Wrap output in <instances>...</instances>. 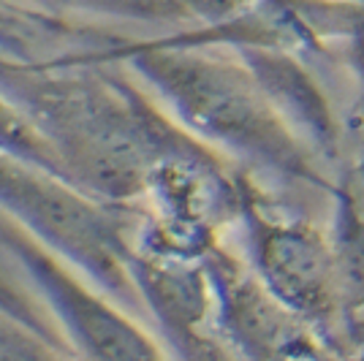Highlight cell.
<instances>
[{
	"mask_svg": "<svg viewBox=\"0 0 364 361\" xmlns=\"http://www.w3.org/2000/svg\"><path fill=\"white\" fill-rule=\"evenodd\" d=\"M264 258H269L267 264L272 269L274 283L302 307L323 310L334 286L340 288V258L321 239V234L310 228H277Z\"/></svg>",
	"mask_w": 364,
	"mask_h": 361,
	"instance_id": "obj_1",
	"label": "cell"
}]
</instances>
